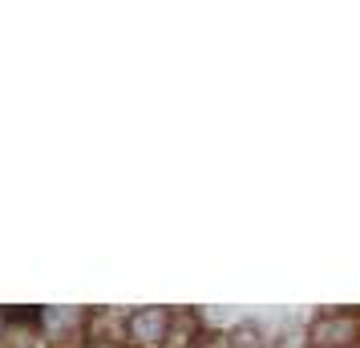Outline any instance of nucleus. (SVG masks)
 <instances>
[{
  "label": "nucleus",
  "instance_id": "f257e3e1",
  "mask_svg": "<svg viewBox=\"0 0 360 348\" xmlns=\"http://www.w3.org/2000/svg\"><path fill=\"white\" fill-rule=\"evenodd\" d=\"M308 348H360V312H320L308 320Z\"/></svg>",
  "mask_w": 360,
  "mask_h": 348
},
{
  "label": "nucleus",
  "instance_id": "f03ea898",
  "mask_svg": "<svg viewBox=\"0 0 360 348\" xmlns=\"http://www.w3.org/2000/svg\"><path fill=\"white\" fill-rule=\"evenodd\" d=\"M82 336L89 348H130V312L94 308V312H85Z\"/></svg>",
  "mask_w": 360,
  "mask_h": 348
},
{
  "label": "nucleus",
  "instance_id": "7ed1b4c3",
  "mask_svg": "<svg viewBox=\"0 0 360 348\" xmlns=\"http://www.w3.org/2000/svg\"><path fill=\"white\" fill-rule=\"evenodd\" d=\"M170 324L174 312L170 308H134L130 312V348H166L170 344Z\"/></svg>",
  "mask_w": 360,
  "mask_h": 348
},
{
  "label": "nucleus",
  "instance_id": "20e7f679",
  "mask_svg": "<svg viewBox=\"0 0 360 348\" xmlns=\"http://www.w3.org/2000/svg\"><path fill=\"white\" fill-rule=\"evenodd\" d=\"M227 348H263V332H259V324H251V320L235 324V328L227 332Z\"/></svg>",
  "mask_w": 360,
  "mask_h": 348
},
{
  "label": "nucleus",
  "instance_id": "39448f33",
  "mask_svg": "<svg viewBox=\"0 0 360 348\" xmlns=\"http://www.w3.org/2000/svg\"><path fill=\"white\" fill-rule=\"evenodd\" d=\"M8 332V312H0V336Z\"/></svg>",
  "mask_w": 360,
  "mask_h": 348
}]
</instances>
